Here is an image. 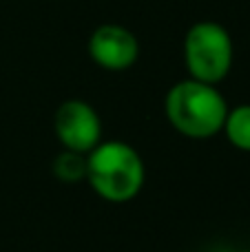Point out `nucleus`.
<instances>
[{"label":"nucleus","instance_id":"5","mask_svg":"<svg viewBox=\"0 0 250 252\" xmlns=\"http://www.w3.org/2000/svg\"><path fill=\"white\" fill-rule=\"evenodd\" d=\"M89 56L106 71H126L140 58L135 33L122 25H100L89 38Z\"/></svg>","mask_w":250,"mask_h":252},{"label":"nucleus","instance_id":"7","mask_svg":"<svg viewBox=\"0 0 250 252\" xmlns=\"http://www.w3.org/2000/svg\"><path fill=\"white\" fill-rule=\"evenodd\" d=\"M53 175L60 179L62 184H75L87 179V157L82 153L75 151H62L60 155L53 159Z\"/></svg>","mask_w":250,"mask_h":252},{"label":"nucleus","instance_id":"4","mask_svg":"<svg viewBox=\"0 0 250 252\" xmlns=\"http://www.w3.org/2000/svg\"><path fill=\"white\" fill-rule=\"evenodd\" d=\"M56 137L66 151H75L87 155L91 148L100 144L102 122L89 102L84 100H66L58 106L53 118Z\"/></svg>","mask_w":250,"mask_h":252},{"label":"nucleus","instance_id":"6","mask_svg":"<svg viewBox=\"0 0 250 252\" xmlns=\"http://www.w3.org/2000/svg\"><path fill=\"white\" fill-rule=\"evenodd\" d=\"M221 130L235 148L250 153V104H239L235 109H228Z\"/></svg>","mask_w":250,"mask_h":252},{"label":"nucleus","instance_id":"3","mask_svg":"<svg viewBox=\"0 0 250 252\" xmlns=\"http://www.w3.org/2000/svg\"><path fill=\"white\" fill-rule=\"evenodd\" d=\"M233 38L228 29L215 20H199L186 31L184 62L193 80L219 84L233 66Z\"/></svg>","mask_w":250,"mask_h":252},{"label":"nucleus","instance_id":"8","mask_svg":"<svg viewBox=\"0 0 250 252\" xmlns=\"http://www.w3.org/2000/svg\"><path fill=\"white\" fill-rule=\"evenodd\" d=\"M242 252H250V250H242Z\"/></svg>","mask_w":250,"mask_h":252},{"label":"nucleus","instance_id":"2","mask_svg":"<svg viewBox=\"0 0 250 252\" xmlns=\"http://www.w3.org/2000/svg\"><path fill=\"white\" fill-rule=\"evenodd\" d=\"M144 161L126 142L109 139L87 153V179L106 201H131L144 186Z\"/></svg>","mask_w":250,"mask_h":252},{"label":"nucleus","instance_id":"1","mask_svg":"<svg viewBox=\"0 0 250 252\" xmlns=\"http://www.w3.org/2000/svg\"><path fill=\"white\" fill-rule=\"evenodd\" d=\"M164 111L180 135L190 139H208L224 128L228 104L215 84L188 78L168 89Z\"/></svg>","mask_w":250,"mask_h":252}]
</instances>
